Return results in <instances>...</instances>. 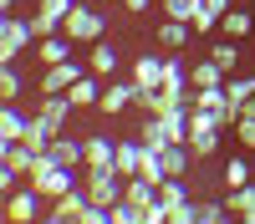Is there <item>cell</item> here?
<instances>
[{
	"label": "cell",
	"instance_id": "obj_1",
	"mask_svg": "<svg viewBox=\"0 0 255 224\" xmlns=\"http://www.w3.org/2000/svg\"><path fill=\"white\" fill-rule=\"evenodd\" d=\"M26 183H31V189L41 194V199H61V194H72L77 189V183H82V168H61V163H51L46 153H41V163H36V168L26 173Z\"/></svg>",
	"mask_w": 255,
	"mask_h": 224
},
{
	"label": "cell",
	"instance_id": "obj_2",
	"mask_svg": "<svg viewBox=\"0 0 255 224\" xmlns=\"http://www.w3.org/2000/svg\"><path fill=\"white\" fill-rule=\"evenodd\" d=\"M61 31H67L77 46H97V41L108 36V20H102L97 5H82V0H77V5L67 10V20H61Z\"/></svg>",
	"mask_w": 255,
	"mask_h": 224
},
{
	"label": "cell",
	"instance_id": "obj_3",
	"mask_svg": "<svg viewBox=\"0 0 255 224\" xmlns=\"http://www.w3.org/2000/svg\"><path fill=\"white\" fill-rule=\"evenodd\" d=\"M26 46H36V26H31V20H20L15 10L0 15V61H20Z\"/></svg>",
	"mask_w": 255,
	"mask_h": 224
},
{
	"label": "cell",
	"instance_id": "obj_4",
	"mask_svg": "<svg viewBox=\"0 0 255 224\" xmlns=\"http://www.w3.org/2000/svg\"><path fill=\"white\" fill-rule=\"evenodd\" d=\"M123 173L118 168H82V189H87V199L92 204H108V209H113V204L123 199Z\"/></svg>",
	"mask_w": 255,
	"mask_h": 224
},
{
	"label": "cell",
	"instance_id": "obj_5",
	"mask_svg": "<svg viewBox=\"0 0 255 224\" xmlns=\"http://www.w3.org/2000/svg\"><path fill=\"white\" fill-rule=\"evenodd\" d=\"M87 214H92V199H87L82 183H77L72 194H61V199L46 204V224H87Z\"/></svg>",
	"mask_w": 255,
	"mask_h": 224
},
{
	"label": "cell",
	"instance_id": "obj_6",
	"mask_svg": "<svg viewBox=\"0 0 255 224\" xmlns=\"http://www.w3.org/2000/svg\"><path fill=\"white\" fill-rule=\"evenodd\" d=\"M5 219H10V224H36V219H46V199H41L31 183H20V189L5 194Z\"/></svg>",
	"mask_w": 255,
	"mask_h": 224
},
{
	"label": "cell",
	"instance_id": "obj_7",
	"mask_svg": "<svg viewBox=\"0 0 255 224\" xmlns=\"http://www.w3.org/2000/svg\"><path fill=\"white\" fill-rule=\"evenodd\" d=\"M133 102H138V81H133V76H108L97 112H102V117H118V112H128V107H133Z\"/></svg>",
	"mask_w": 255,
	"mask_h": 224
},
{
	"label": "cell",
	"instance_id": "obj_8",
	"mask_svg": "<svg viewBox=\"0 0 255 224\" xmlns=\"http://www.w3.org/2000/svg\"><path fill=\"white\" fill-rule=\"evenodd\" d=\"M36 122H41L46 133H67V122H72V97H67V92L41 97V102H36Z\"/></svg>",
	"mask_w": 255,
	"mask_h": 224
},
{
	"label": "cell",
	"instance_id": "obj_9",
	"mask_svg": "<svg viewBox=\"0 0 255 224\" xmlns=\"http://www.w3.org/2000/svg\"><path fill=\"white\" fill-rule=\"evenodd\" d=\"M82 72H87V61H56V67H46V72H41V97H56V92H72V81L82 76Z\"/></svg>",
	"mask_w": 255,
	"mask_h": 224
},
{
	"label": "cell",
	"instance_id": "obj_10",
	"mask_svg": "<svg viewBox=\"0 0 255 224\" xmlns=\"http://www.w3.org/2000/svg\"><path fill=\"white\" fill-rule=\"evenodd\" d=\"M163 72H168V56H158V51H143V56L128 61V76L138 87H163Z\"/></svg>",
	"mask_w": 255,
	"mask_h": 224
},
{
	"label": "cell",
	"instance_id": "obj_11",
	"mask_svg": "<svg viewBox=\"0 0 255 224\" xmlns=\"http://www.w3.org/2000/svg\"><path fill=\"white\" fill-rule=\"evenodd\" d=\"M87 72H97L102 81H108V76H118V72H123V51H118V41H108V36L97 41V46L87 51Z\"/></svg>",
	"mask_w": 255,
	"mask_h": 224
},
{
	"label": "cell",
	"instance_id": "obj_12",
	"mask_svg": "<svg viewBox=\"0 0 255 224\" xmlns=\"http://www.w3.org/2000/svg\"><path fill=\"white\" fill-rule=\"evenodd\" d=\"M72 56H77V41H72L67 31L36 41V61H41V67H56V61H72Z\"/></svg>",
	"mask_w": 255,
	"mask_h": 224
},
{
	"label": "cell",
	"instance_id": "obj_13",
	"mask_svg": "<svg viewBox=\"0 0 255 224\" xmlns=\"http://www.w3.org/2000/svg\"><path fill=\"white\" fill-rule=\"evenodd\" d=\"M36 163H41V153H36V148H26V143H0V168H10V173L26 178Z\"/></svg>",
	"mask_w": 255,
	"mask_h": 224
},
{
	"label": "cell",
	"instance_id": "obj_14",
	"mask_svg": "<svg viewBox=\"0 0 255 224\" xmlns=\"http://www.w3.org/2000/svg\"><path fill=\"white\" fill-rule=\"evenodd\" d=\"M31 128V112H20V102H5L0 107V143H20Z\"/></svg>",
	"mask_w": 255,
	"mask_h": 224
},
{
	"label": "cell",
	"instance_id": "obj_15",
	"mask_svg": "<svg viewBox=\"0 0 255 224\" xmlns=\"http://www.w3.org/2000/svg\"><path fill=\"white\" fill-rule=\"evenodd\" d=\"M189 36H194V20H168V15H163V26H158V51H184Z\"/></svg>",
	"mask_w": 255,
	"mask_h": 224
},
{
	"label": "cell",
	"instance_id": "obj_16",
	"mask_svg": "<svg viewBox=\"0 0 255 224\" xmlns=\"http://www.w3.org/2000/svg\"><path fill=\"white\" fill-rule=\"evenodd\" d=\"M235 5V0H199L194 5V36H209V31H220V15Z\"/></svg>",
	"mask_w": 255,
	"mask_h": 224
},
{
	"label": "cell",
	"instance_id": "obj_17",
	"mask_svg": "<svg viewBox=\"0 0 255 224\" xmlns=\"http://www.w3.org/2000/svg\"><path fill=\"white\" fill-rule=\"evenodd\" d=\"M87 168H118V143L113 138L87 133Z\"/></svg>",
	"mask_w": 255,
	"mask_h": 224
},
{
	"label": "cell",
	"instance_id": "obj_18",
	"mask_svg": "<svg viewBox=\"0 0 255 224\" xmlns=\"http://www.w3.org/2000/svg\"><path fill=\"white\" fill-rule=\"evenodd\" d=\"M220 31H225L230 41H245V36L255 31V10H245V5H230V10L220 15Z\"/></svg>",
	"mask_w": 255,
	"mask_h": 224
},
{
	"label": "cell",
	"instance_id": "obj_19",
	"mask_svg": "<svg viewBox=\"0 0 255 224\" xmlns=\"http://www.w3.org/2000/svg\"><path fill=\"white\" fill-rule=\"evenodd\" d=\"M225 204H230V214H235L240 224H255V183H245V189H225Z\"/></svg>",
	"mask_w": 255,
	"mask_h": 224
},
{
	"label": "cell",
	"instance_id": "obj_20",
	"mask_svg": "<svg viewBox=\"0 0 255 224\" xmlns=\"http://www.w3.org/2000/svg\"><path fill=\"white\" fill-rule=\"evenodd\" d=\"M225 97L235 102V112H240L245 102L255 97V72H230V76H225Z\"/></svg>",
	"mask_w": 255,
	"mask_h": 224
},
{
	"label": "cell",
	"instance_id": "obj_21",
	"mask_svg": "<svg viewBox=\"0 0 255 224\" xmlns=\"http://www.w3.org/2000/svg\"><path fill=\"white\" fill-rule=\"evenodd\" d=\"M245 183H255V163H250L245 148H240L235 158L225 163V189H245Z\"/></svg>",
	"mask_w": 255,
	"mask_h": 224
},
{
	"label": "cell",
	"instance_id": "obj_22",
	"mask_svg": "<svg viewBox=\"0 0 255 224\" xmlns=\"http://www.w3.org/2000/svg\"><path fill=\"white\" fill-rule=\"evenodd\" d=\"M235 214H230L225 194H199V224H230Z\"/></svg>",
	"mask_w": 255,
	"mask_h": 224
},
{
	"label": "cell",
	"instance_id": "obj_23",
	"mask_svg": "<svg viewBox=\"0 0 255 224\" xmlns=\"http://www.w3.org/2000/svg\"><path fill=\"white\" fill-rule=\"evenodd\" d=\"M20 92H26L20 67H15V61H0V102H20Z\"/></svg>",
	"mask_w": 255,
	"mask_h": 224
},
{
	"label": "cell",
	"instance_id": "obj_24",
	"mask_svg": "<svg viewBox=\"0 0 255 224\" xmlns=\"http://www.w3.org/2000/svg\"><path fill=\"white\" fill-rule=\"evenodd\" d=\"M225 76H230V72L220 67L215 56H204L199 67H189V81H194V87H225Z\"/></svg>",
	"mask_w": 255,
	"mask_h": 224
},
{
	"label": "cell",
	"instance_id": "obj_25",
	"mask_svg": "<svg viewBox=\"0 0 255 224\" xmlns=\"http://www.w3.org/2000/svg\"><path fill=\"white\" fill-rule=\"evenodd\" d=\"M158 199L168 204V209H179V204L194 199V183H189V178H163V183H158Z\"/></svg>",
	"mask_w": 255,
	"mask_h": 224
},
{
	"label": "cell",
	"instance_id": "obj_26",
	"mask_svg": "<svg viewBox=\"0 0 255 224\" xmlns=\"http://www.w3.org/2000/svg\"><path fill=\"white\" fill-rule=\"evenodd\" d=\"M138 163H143V138L118 143V173H123V178H133V173H138Z\"/></svg>",
	"mask_w": 255,
	"mask_h": 224
},
{
	"label": "cell",
	"instance_id": "obj_27",
	"mask_svg": "<svg viewBox=\"0 0 255 224\" xmlns=\"http://www.w3.org/2000/svg\"><path fill=\"white\" fill-rule=\"evenodd\" d=\"M209 56H215L225 72H240V41H230V36H225V41H215V46H209Z\"/></svg>",
	"mask_w": 255,
	"mask_h": 224
},
{
	"label": "cell",
	"instance_id": "obj_28",
	"mask_svg": "<svg viewBox=\"0 0 255 224\" xmlns=\"http://www.w3.org/2000/svg\"><path fill=\"white\" fill-rule=\"evenodd\" d=\"M158 5H163L168 20H194V5H199V0H158Z\"/></svg>",
	"mask_w": 255,
	"mask_h": 224
},
{
	"label": "cell",
	"instance_id": "obj_29",
	"mask_svg": "<svg viewBox=\"0 0 255 224\" xmlns=\"http://www.w3.org/2000/svg\"><path fill=\"white\" fill-rule=\"evenodd\" d=\"M235 138H240V148H255V117H240L235 122Z\"/></svg>",
	"mask_w": 255,
	"mask_h": 224
},
{
	"label": "cell",
	"instance_id": "obj_30",
	"mask_svg": "<svg viewBox=\"0 0 255 224\" xmlns=\"http://www.w3.org/2000/svg\"><path fill=\"white\" fill-rule=\"evenodd\" d=\"M10 189H20V173H10V168H0V194H10Z\"/></svg>",
	"mask_w": 255,
	"mask_h": 224
},
{
	"label": "cell",
	"instance_id": "obj_31",
	"mask_svg": "<svg viewBox=\"0 0 255 224\" xmlns=\"http://www.w3.org/2000/svg\"><path fill=\"white\" fill-rule=\"evenodd\" d=\"M148 5H153V0H123V10H128V15H143Z\"/></svg>",
	"mask_w": 255,
	"mask_h": 224
},
{
	"label": "cell",
	"instance_id": "obj_32",
	"mask_svg": "<svg viewBox=\"0 0 255 224\" xmlns=\"http://www.w3.org/2000/svg\"><path fill=\"white\" fill-rule=\"evenodd\" d=\"M240 117H255V97H250V102H245V107H240Z\"/></svg>",
	"mask_w": 255,
	"mask_h": 224
},
{
	"label": "cell",
	"instance_id": "obj_33",
	"mask_svg": "<svg viewBox=\"0 0 255 224\" xmlns=\"http://www.w3.org/2000/svg\"><path fill=\"white\" fill-rule=\"evenodd\" d=\"M92 5H113V0H92Z\"/></svg>",
	"mask_w": 255,
	"mask_h": 224
}]
</instances>
